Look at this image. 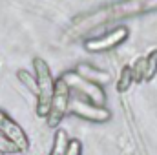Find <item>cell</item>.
<instances>
[{"label": "cell", "instance_id": "1", "mask_svg": "<svg viewBox=\"0 0 157 155\" xmlns=\"http://www.w3.org/2000/svg\"><path fill=\"white\" fill-rule=\"evenodd\" d=\"M40 80H42V84H48V82H51L48 75H40ZM42 102H49V104H51V93H49L48 89H42Z\"/></svg>", "mask_w": 157, "mask_h": 155}]
</instances>
